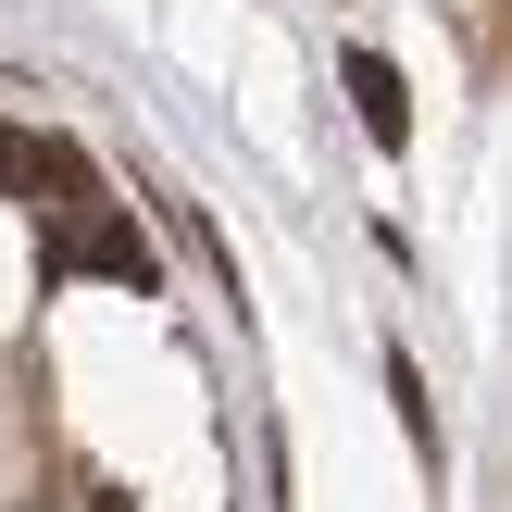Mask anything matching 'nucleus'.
I'll list each match as a JSON object with an SVG mask.
<instances>
[{
	"mask_svg": "<svg viewBox=\"0 0 512 512\" xmlns=\"http://www.w3.org/2000/svg\"><path fill=\"white\" fill-rule=\"evenodd\" d=\"M50 263L63 275H113V288H163V263H150V238L125 213H63L50 225Z\"/></svg>",
	"mask_w": 512,
	"mask_h": 512,
	"instance_id": "nucleus-1",
	"label": "nucleus"
},
{
	"mask_svg": "<svg viewBox=\"0 0 512 512\" xmlns=\"http://www.w3.org/2000/svg\"><path fill=\"white\" fill-rule=\"evenodd\" d=\"M338 88H350V113H363V138H375V150H400V138H413V88H400V63H375V50H338Z\"/></svg>",
	"mask_w": 512,
	"mask_h": 512,
	"instance_id": "nucleus-3",
	"label": "nucleus"
},
{
	"mask_svg": "<svg viewBox=\"0 0 512 512\" xmlns=\"http://www.w3.org/2000/svg\"><path fill=\"white\" fill-rule=\"evenodd\" d=\"M0 200H88V150L13 138V125H0Z\"/></svg>",
	"mask_w": 512,
	"mask_h": 512,
	"instance_id": "nucleus-2",
	"label": "nucleus"
}]
</instances>
